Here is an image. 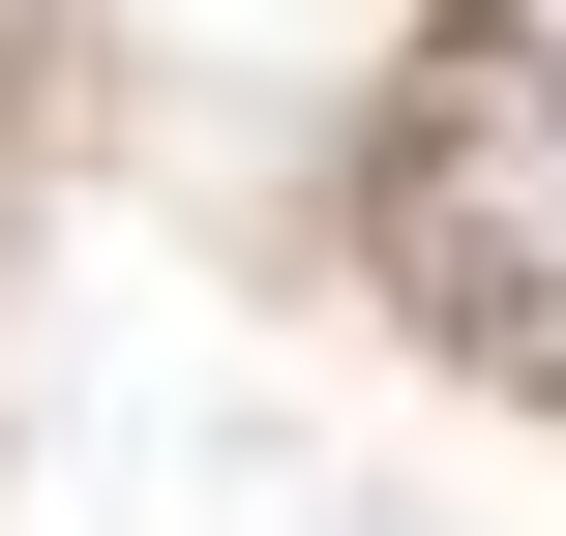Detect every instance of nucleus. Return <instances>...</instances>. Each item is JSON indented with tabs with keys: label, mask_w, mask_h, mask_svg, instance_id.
<instances>
[{
	"label": "nucleus",
	"mask_w": 566,
	"mask_h": 536,
	"mask_svg": "<svg viewBox=\"0 0 566 536\" xmlns=\"http://www.w3.org/2000/svg\"><path fill=\"white\" fill-rule=\"evenodd\" d=\"M418 239L478 298H566V90H448L418 119Z\"/></svg>",
	"instance_id": "f257e3e1"
}]
</instances>
